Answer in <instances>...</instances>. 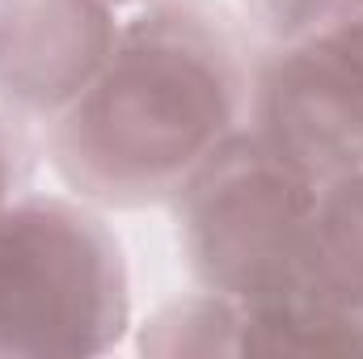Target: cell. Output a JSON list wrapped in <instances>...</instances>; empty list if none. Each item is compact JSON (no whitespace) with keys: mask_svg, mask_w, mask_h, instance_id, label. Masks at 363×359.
I'll use <instances>...</instances> for the list:
<instances>
[{"mask_svg":"<svg viewBox=\"0 0 363 359\" xmlns=\"http://www.w3.org/2000/svg\"><path fill=\"white\" fill-rule=\"evenodd\" d=\"M21 174H26V148H21V136H17V127L0 114V207L13 199V190H17Z\"/></svg>","mask_w":363,"mask_h":359,"instance_id":"obj_8","label":"cell"},{"mask_svg":"<svg viewBox=\"0 0 363 359\" xmlns=\"http://www.w3.org/2000/svg\"><path fill=\"white\" fill-rule=\"evenodd\" d=\"M317 199L250 127L233 131L174 194L190 275L237 304H313Z\"/></svg>","mask_w":363,"mask_h":359,"instance_id":"obj_2","label":"cell"},{"mask_svg":"<svg viewBox=\"0 0 363 359\" xmlns=\"http://www.w3.org/2000/svg\"><path fill=\"white\" fill-rule=\"evenodd\" d=\"M250 131L317 190L363 170V55L338 34L279 47L250 89Z\"/></svg>","mask_w":363,"mask_h":359,"instance_id":"obj_4","label":"cell"},{"mask_svg":"<svg viewBox=\"0 0 363 359\" xmlns=\"http://www.w3.org/2000/svg\"><path fill=\"white\" fill-rule=\"evenodd\" d=\"M250 64L224 13L157 0L118 26L93 81L51 118V165L85 203L174 199L250 123Z\"/></svg>","mask_w":363,"mask_h":359,"instance_id":"obj_1","label":"cell"},{"mask_svg":"<svg viewBox=\"0 0 363 359\" xmlns=\"http://www.w3.org/2000/svg\"><path fill=\"white\" fill-rule=\"evenodd\" d=\"M355 13H363V0H355Z\"/></svg>","mask_w":363,"mask_h":359,"instance_id":"obj_11","label":"cell"},{"mask_svg":"<svg viewBox=\"0 0 363 359\" xmlns=\"http://www.w3.org/2000/svg\"><path fill=\"white\" fill-rule=\"evenodd\" d=\"M106 0H0V97L55 118L114 47Z\"/></svg>","mask_w":363,"mask_h":359,"instance_id":"obj_5","label":"cell"},{"mask_svg":"<svg viewBox=\"0 0 363 359\" xmlns=\"http://www.w3.org/2000/svg\"><path fill=\"white\" fill-rule=\"evenodd\" d=\"M245 9L279 47L321 38L355 17V0H245Z\"/></svg>","mask_w":363,"mask_h":359,"instance_id":"obj_7","label":"cell"},{"mask_svg":"<svg viewBox=\"0 0 363 359\" xmlns=\"http://www.w3.org/2000/svg\"><path fill=\"white\" fill-rule=\"evenodd\" d=\"M127 321L123 245L97 211L47 194L0 207V355H97Z\"/></svg>","mask_w":363,"mask_h":359,"instance_id":"obj_3","label":"cell"},{"mask_svg":"<svg viewBox=\"0 0 363 359\" xmlns=\"http://www.w3.org/2000/svg\"><path fill=\"white\" fill-rule=\"evenodd\" d=\"M308 296L330 313L363 321V170L317 199Z\"/></svg>","mask_w":363,"mask_h":359,"instance_id":"obj_6","label":"cell"},{"mask_svg":"<svg viewBox=\"0 0 363 359\" xmlns=\"http://www.w3.org/2000/svg\"><path fill=\"white\" fill-rule=\"evenodd\" d=\"M330 34H338V38H342L347 47H355V51L363 55V13H355V17H347V21H342L338 30H330Z\"/></svg>","mask_w":363,"mask_h":359,"instance_id":"obj_9","label":"cell"},{"mask_svg":"<svg viewBox=\"0 0 363 359\" xmlns=\"http://www.w3.org/2000/svg\"><path fill=\"white\" fill-rule=\"evenodd\" d=\"M106 4H144V0H106ZM148 4H157V0H148Z\"/></svg>","mask_w":363,"mask_h":359,"instance_id":"obj_10","label":"cell"}]
</instances>
